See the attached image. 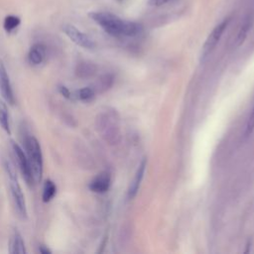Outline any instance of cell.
Segmentation results:
<instances>
[{
	"label": "cell",
	"mask_w": 254,
	"mask_h": 254,
	"mask_svg": "<svg viewBox=\"0 0 254 254\" xmlns=\"http://www.w3.org/2000/svg\"><path fill=\"white\" fill-rule=\"evenodd\" d=\"M89 16L107 34L113 37H134L142 31V27L138 23L123 20L108 12H92Z\"/></svg>",
	"instance_id": "cell-1"
},
{
	"label": "cell",
	"mask_w": 254,
	"mask_h": 254,
	"mask_svg": "<svg viewBox=\"0 0 254 254\" xmlns=\"http://www.w3.org/2000/svg\"><path fill=\"white\" fill-rule=\"evenodd\" d=\"M96 128L101 137L109 144H116L120 138L119 117L115 110L106 108L96 117Z\"/></svg>",
	"instance_id": "cell-2"
},
{
	"label": "cell",
	"mask_w": 254,
	"mask_h": 254,
	"mask_svg": "<svg viewBox=\"0 0 254 254\" xmlns=\"http://www.w3.org/2000/svg\"><path fill=\"white\" fill-rule=\"evenodd\" d=\"M4 169L8 176L10 193H11V197H12V201H13L15 210L17 211L18 215L21 218H26L27 217L26 200H25V196L22 191L21 186L18 182L15 167L9 160H4Z\"/></svg>",
	"instance_id": "cell-3"
},
{
	"label": "cell",
	"mask_w": 254,
	"mask_h": 254,
	"mask_svg": "<svg viewBox=\"0 0 254 254\" xmlns=\"http://www.w3.org/2000/svg\"><path fill=\"white\" fill-rule=\"evenodd\" d=\"M24 145H25V151H26L25 153L31 165L35 182L38 183L41 181L43 172H44V160H43L41 145L38 139L33 135L25 136Z\"/></svg>",
	"instance_id": "cell-4"
},
{
	"label": "cell",
	"mask_w": 254,
	"mask_h": 254,
	"mask_svg": "<svg viewBox=\"0 0 254 254\" xmlns=\"http://www.w3.org/2000/svg\"><path fill=\"white\" fill-rule=\"evenodd\" d=\"M10 145H11V149L13 152V155L17 161L18 164V168L23 176V179L25 180L26 184L32 188L35 185V179L32 173V169H31V165L29 163L28 157L25 153V151L13 140L10 141Z\"/></svg>",
	"instance_id": "cell-5"
},
{
	"label": "cell",
	"mask_w": 254,
	"mask_h": 254,
	"mask_svg": "<svg viewBox=\"0 0 254 254\" xmlns=\"http://www.w3.org/2000/svg\"><path fill=\"white\" fill-rule=\"evenodd\" d=\"M229 22H230V18H225L211 30V32L207 36V38L201 48V53H200L201 60H205L214 51V49L216 48L217 44L219 43L223 33L225 32Z\"/></svg>",
	"instance_id": "cell-6"
},
{
	"label": "cell",
	"mask_w": 254,
	"mask_h": 254,
	"mask_svg": "<svg viewBox=\"0 0 254 254\" xmlns=\"http://www.w3.org/2000/svg\"><path fill=\"white\" fill-rule=\"evenodd\" d=\"M62 30L68 37V39L72 41L75 45L84 49L94 48V42L92 41V39L85 33L78 30L75 26L71 24H64L63 25Z\"/></svg>",
	"instance_id": "cell-7"
},
{
	"label": "cell",
	"mask_w": 254,
	"mask_h": 254,
	"mask_svg": "<svg viewBox=\"0 0 254 254\" xmlns=\"http://www.w3.org/2000/svg\"><path fill=\"white\" fill-rule=\"evenodd\" d=\"M0 92L6 102L13 105L15 103V95L10 81L9 74L3 61L0 59Z\"/></svg>",
	"instance_id": "cell-8"
},
{
	"label": "cell",
	"mask_w": 254,
	"mask_h": 254,
	"mask_svg": "<svg viewBox=\"0 0 254 254\" xmlns=\"http://www.w3.org/2000/svg\"><path fill=\"white\" fill-rule=\"evenodd\" d=\"M253 24H254V13L248 12L241 20V23L237 29V33L233 41V46L235 48L240 47L245 42L251 28L253 27Z\"/></svg>",
	"instance_id": "cell-9"
},
{
	"label": "cell",
	"mask_w": 254,
	"mask_h": 254,
	"mask_svg": "<svg viewBox=\"0 0 254 254\" xmlns=\"http://www.w3.org/2000/svg\"><path fill=\"white\" fill-rule=\"evenodd\" d=\"M111 184L110 175L106 172H103L96 176L90 183H89V190L93 192L103 193L108 190Z\"/></svg>",
	"instance_id": "cell-10"
},
{
	"label": "cell",
	"mask_w": 254,
	"mask_h": 254,
	"mask_svg": "<svg viewBox=\"0 0 254 254\" xmlns=\"http://www.w3.org/2000/svg\"><path fill=\"white\" fill-rule=\"evenodd\" d=\"M47 56V49L46 46L43 44H35L31 47L28 52V62L32 65H39L41 64Z\"/></svg>",
	"instance_id": "cell-11"
},
{
	"label": "cell",
	"mask_w": 254,
	"mask_h": 254,
	"mask_svg": "<svg viewBox=\"0 0 254 254\" xmlns=\"http://www.w3.org/2000/svg\"><path fill=\"white\" fill-rule=\"evenodd\" d=\"M146 167H147V161H146V159H144L141 162V164L139 165V167L137 169V172L135 174V177H134L133 181L131 182L130 188L128 190V196H129V198H133L137 194L138 190H139L140 185H141V182L143 180L144 174H145Z\"/></svg>",
	"instance_id": "cell-12"
},
{
	"label": "cell",
	"mask_w": 254,
	"mask_h": 254,
	"mask_svg": "<svg viewBox=\"0 0 254 254\" xmlns=\"http://www.w3.org/2000/svg\"><path fill=\"white\" fill-rule=\"evenodd\" d=\"M9 252L11 254H24L26 253V247L24 239L21 235V233L14 229V231L11 234L10 241H9Z\"/></svg>",
	"instance_id": "cell-13"
},
{
	"label": "cell",
	"mask_w": 254,
	"mask_h": 254,
	"mask_svg": "<svg viewBox=\"0 0 254 254\" xmlns=\"http://www.w3.org/2000/svg\"><path fill=\"white\" fill-rule=\"evenodd\" d=\"M0 126L6 133H8V134L11 133L9 112H8L6 104L1 99H0Z\"/></svg>",
	"instance_id": "cell-14"
},
{
	"label": "cell",
	"mask_w": 254,
	"mask_h": 254,
	"mask_svg": "<svg viewBox=\"0 0 254 254\" xmlns=\"http://www.w3.org/2000/svg\"><path fill=\"white\" fill-rule=\"evenodd\" d=\"M56 192H57V187L55 183L51 180H47L43 186V193H42L43 201L44 202L51 201L54 198Z\"/></svg>",
	"instance_id": "cell-15"
},
{
	"label": "cell",
	"mask_w": 254,
	"mask_h": 254,
	"mask_svg": "<svg viewBox=\"0 0 254 254\" xmlns=\"http://www.w3.org/2000/svg\"><path fill=\"white\" fill-rule=\"evenodd\" d=\"M21 23V19L15 15H8L5 17L3 22V28L7 33L14 32Z\"/></svg>",
	"instance_id": "cell-16"
},
{
	"label": "cell",
	"mask_w": 254,
	"mask_h": 254,
	"mask_svg": "<svg viewBox=\"0 0 254 254\" xmlns=\"http://www.w3.org/2000/svg\"><path fill=\"white\" fill-rule=\"evenodd\" d=\"M95 71V66L90 64V63H86V62H83V63H80L77 64V67L75 69V72L78 76L80 77H87V76H90L94 73Z\"/></svg>",
	"instance_id": "cell-17"
},
{
	"label": "cell",
	"mask_w": 254,
	"mask_h": 254,
	"mask_svg": "<svg viewBox=\"0 0 254 254\" xmlns=\"http://www.w3.org/2000/svg\"><path fill=\"white\" fill-rule=\"evenodd\" d=\"M95 95V91L92 87L86 86L78 89L76 91V97L81 101H90Z\"/></svg>",
	"instance_id": "cell-18"
},
{
	"label": "cell",
	"mask_w": 254,
	"mask_h": 254,
	"mask_svg": "<svg viewBox=\"0 0 254 254\" xmlns=\"http://www.w3.org/2000/svg\"><path fill=\"white\" fill-rule=\"evenodd\" d=\"M254 131V108L252 109L247 122H246V126H245V131H244V136L248 137L252 134V132Z\"/></svg>",
	"instance_id": "cell-19"
},
{
	"label": "cell",
	"mask_w": 254,
	"mask_h": 254,
	"mask_svg": "<svg viewBox=\"0 0 254 254\" xmlns=\"http://www.w3.org/2000/svg\"><path fill=\"white\" fill-rule=\"evenodd\" d=\"M58 90H59V92L64 97V98H70L71 97V93H70V91H69V89L65 86V85H63V84H60L59 86H58Z\"/></svg>",
	"instance_id": "cell-20"
},
{
	"label": "cell",
	"mask_w": 254,
	"mask_h": 254,
	"mask_svg": "<svg viewBox=\"0 0 254 254\" xmlns=\"http://www.w3.org/2000/svg\"><path fill=\"white\" fill-rule=\"evenodd\" d=\"M171 0H148V3H149V5L158 7V6H162L164 4H167Z\"/></svg>",
	"instance_id": "cell-21"
},
{
	"label": "cell",
	"mask_w": 254,
	"mask_h": 254,
	"mask_svg": "<svg viewBox=\"0 0 254 254\" xmlns=\"http://www.w3.org/2000/svg\"><path fill=\"white\" fill-rule=\"evenodd\" d=\"M39 252L42 254H51L52 251L46 246V245H40L39 246Z\"/></svg>",
	"instance_id": "cell-22"
}]
</instances>
